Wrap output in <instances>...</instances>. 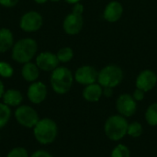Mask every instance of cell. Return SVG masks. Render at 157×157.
<instances>
[{"mask_svg": "<svg viewBox=\"0 0 157 157\" xmlns=\"http://www.w3.org/2000/svg\"><path fill=\"white\" fill-rule=\"evenodd\" d=\"M47 94H48L47 86L44 83L40 81H35L31 83L27 91V97L29 100L35 105H39L42 103L46 99Z\"/></svg>", "mask_w": 157, "mask_h": 157, "instance_id": "11", "label": "cell"}, {"mask_svg": "<svg viewBox=\"0 0 157 157\" xmlns=\"http://www.w3.org/2000/svg\"><path fill=\"white\" fill-rule=\"evenodd\" d=\"M123 14V6L121 2L117 0H112L109 2L104 10L103 17L109 23H115L121 19Z\"/></svg>", "mask_w": 157, "mask_h": 157, "instance_id": "14", "label": "cell"}, {"mask_svg": "<svg viewBox=\"0 0 157 157\" xmlns=\"http://www.w3.org/2000/svg\"><path fill=\"white\" fill-rule=\"evenodd\" d=\"M72 12L75 13V14H77V15H83V12H84V6H83L80 2L75 4L74 6H73Z\"/></svg>", "mask_w": 157, "mask_h": 157, "instance_id": "29", "label": "cell"}, {"mask_svg": "<svg viewBox=\"0 0 157 157\" xmlns=\"http://www.w3.org/2000/svg\"><path fill=\"white\" fill-rule=\"evenodd\" d=\"M123 70L117 64H109L104 66L98 76V83L102 87L115 88L123 81Z\"/></svg>", "mask_w": 157, "mask_h": 157, "instance_id": "5", "label": "cell"}, {"mask_svg": "<svg viewBox=\"0 0 157 157\" xmlns=\"http://www.w3.org/2000/svg\"><path fill=\"white\" fill-rule=\"evenodd\" d=\"M38 44L31 38H24L17 41L12 47L11 57L18 63H26L30 62L36 55Z\"/></svg>", "mask_w": 157, "mask_h": 157, "instance_id": "4", "label": "cell"}, {"mask_svg": "<svg viewBox=\"0 0 157 157\" xmlns=\"http://www.w3.org/2000/svg\"><path fill=\"white\" fill-rule=\"evenodd\" d=\"M65 2H67L68 4H72V5H75L76 3H79L80 0H64Z\"/></svg>", "mask_w": 157, "mask_h": 157, "instance_id": "32", "label": "cell"}, {"mask_svg": "<svg viewBox=\"0 0 157 157\" xmlns=\"http://www.w3.org/2000/svg\"><path fill=\"white\" fill-rule=\"evenodd\" d=\"M36 3H38V4H44V3H46L48 0H34Z\"/></svg>", "mask_w": 157, "mask_h": 157, "instance_id": "33", "label": "cell"}, {"mask_svg": "<svg viewBox=\"0 0 157 157\" xmlns=\"http://www.w3.org/2000/svg\"><path fill=\"white\" fill-rule=\"evenodd\" d=\"M84 26V18L82 15H77L75 13L68 14L63 22V29L64 32L68 35L78 34Z\"/></svg>", "mask_w": 157, "mask_h": 157, "instance_id": "12", "label": "cell"}, {"mask_svg": "<svg viewBox=\"0 0 157 157\" xmlns=\"http://www.w3.org/2000/svg\"><path fill=\"white\" fill-rule=\"evenodd\" d=\"M98 72L92 65H82L74 74L75 81L82 86H88L98 82Z\"/></svg>", "mask_w": 157, "mask_h": 157, "instance_id": "9", "label": "cell"}, {"mask_svg": "<svg viewBox=\"0 0 157 157\" xmlns=\"http://www.w3.org/2000/svg\"><path fill=\"white\" fill-rule=\"evenodd\" d=\"M14 116L17 122L20 126L27 129H33V127L40 121L37 110L29 105H20L17 107Z\"/></svg>", "mask_w": 157, "mask_h": 157, "instance_id": "6", "label": "cell"}, {"mask_svg": "<svg viewBox=\"0 0 157 157\" xmlns=\"http://www.w3.org/2000/svg\"><path fill=\"white\" fill-rule=\"evenodd\" d=\"M143 133H144V126L140 121H135L129 123L127 136L133 138V139H137V138H140Z\"/></svg>", "mask_w": 157, "mask_h": 157, "instance_id": "20", "label": "cell"}, {"mask_svg": "<svg viewBox=\"0 0 157 157\" xmlns=\"http://www.w3.org/2000/svg\"><path fill=\"white\" fill-rule=\"evenodd\" d=\"M157 85L156 73L151 69H145L139 73L135 80V86L147 93L152 91Z\"/></svg>", "mask_w": 157, "mask_h": 157, "instance_id": "10", "label": "cell"}, {"mask_svg": "<svg viewBox=\"0 0 157 157\" xmlns=\"http://www.w3.org/2000/svg\"><path fill=\"white\" fill-rule=\"evenodd\" d=\"M42 16L37 11H29L25 13L19 21V27L25 32L38 31L42 27Z\"/></svg>", "mask_w": 157, "mask_h": 157, "instance_id": "8", "label": "cell"}, {"mask_svg": "<svg viewBox=\"0 0 157 157\" xmlns=\"http://www.w3.org/2000/svg\"><path fill=\"white\" fill-rule=\"evenodd\" d=\"M35 140L41 145L52 144L57 138L59 129L55 121L51 118H42L32 129Z\"/></svg>", "mask_w": 157, "mask_h": 157, "instance_id": "1", "label": "cell"}, {"mask_svg": "<svg viewBox=\"0 0 157 157\" xmlns=\"http://www.w3.org/2000/svg\"><path fill=\"white\" fill-rule=\"evenodd\" d=\"M14 75V69L11 64L6 62H0V76L10 78Z\"/></svg>", "mask_w": 157, "mask_h": 157, "instance_id": "24", "label": "cell"}, {"mask_svg": "<svg viewBox=\"0 0 157 157\" xmlns=\"http://www.w3.org/2000/svg\"><path fill=\"white\" fill-rule=\"evenodd\" d=\"M131 150L130 148L124 144H116L111 152L109 157H131Z\"/></svg>", "mask_w": 157, "mask_h": 157, "instance_id": "22", "label": "cell"}, {"mask_svg": "<svg viewBox=\"0 0 157 157\" xmlns=\"http://www.w3.org/2000/svg\"><path fill=\"white\" fill-rule=\"evenodd\" d=\"M132 98L137 101V102H141L145 98V92H144L143 90L139 89V88H135L134 91L132 94Z\"/></svg>", "mask_w": 157, "mask_h": 157, "instance_id": "26", "label": "cell"}, {"mask_svg": "<svg viewBox=\"0 0 157 157\" xmlns=\"http://www.w3.org/2000/svg\"><path fill=\"white\" fill-rule=\"evenodd\" d=\"M5 86H4V84H3V82H2V80L0 79V98H2V97H3V95H4V93H5Z\"/></svg>", "mask_w": 157, "mask_h": 157, "instance_id": "31", "label": "cell"}, {"mask_svg": "<svg viewBox=\"0 0 157 157\" xmlns=\"http://www.w3.org/2000/svg\"><path fill=\"white\" fill-rule=\"evenodd\" d=\"M56 55L60 63H69L74 57V51L70 47H63L57 52Z\"/></svg>", "mask_w": 157, "mask_h": 157, "instance_id": "23", "label": "cell"}, {"mask_svg": "<svg viewBox=\"0 0 157 157\" xmlns=\"http://www.w3.org/2000/svg\"><path fill=\"white\" fill-rule=\"evenodd\" d=\"M12 115L11 108L5 103H0V130L7 125Z\"/></svg>", "mask_w": 157, "mask_h": 157, "instance_id": "21", "label": "cell"}, {"mask_svg": "<svg viewBox=\"0 0 157 157\" xmlns=\"http://www.w3.org/2000/svg\"><path fill=\"white\" fill-rule=\"evenodd\" d=\"M113 89L111 87H103V97L110 98L113 96Z\"/></svg>", "mask_w": 157, "mask_h": 157, "instance_id": "30", "label": "cell"}, {"mask_svg": "<svg viewBox=\"0 0 157 157\" xmlns=\"http://www.w3.org/2000/svg\"><path fill=\"white\" fill-rule=\"evenodd\" d=\"M2 99H3V103H5L8 107L17 108V107L20 106L23 101V95L17 89L9 88L5 91V93L2 97Z\"/></svg>", "mask_w": 157, "mask_h": 157, "instance_id": "16", "label": "cell"}, {"mask_svg": "<svg viewBox=\"0 0 157 157\" xmlns=\"http://www.w3.org/2000/svg\"><path fill=\"white\" fill-rule=\"evenodd\" d=\"M21 75L23 79L29 83H33L37 81L40 75V69L36 63H26L23 64L21 69Z\"/></svg>", "mask_w": 157, "mask_h": 157, "instance_id": "17", "label": "cell"}, {"mask_svg": "<svg viewBox=\"0 0 157 157\" xmlns=\"http://www.w3.org/2000/svg\"><path fill=\"white\" fill-rule=\"evenodd\" d=\"M128 119L120 115L113 114L107 118L104 123V133L111 142H120L127 136Z\"/></svg>", "mask_w": 157, "mask_h": 157, "instance_id": "2", "label": "cell"}, {"mask_svg": "<svg viewBox=\"0 0 157 157\" xmlns=\"http://www.w3.org/2000/svg\"><path fill=\"white\" fill-rule=\"evenodd\" d=\"M82 97L89 103L98 102L103 97V87L98 82L86 86L82 91Z\"/></svg>", "mask_w": 157, "mask_h": 157, "instance_id": "15", "label": "cell"}, {"mask_svg": "<svg viewBox=\"0 0 157 157\" xmlns=\"http://www.w3.org/2000/svg\"><path fill=\"white\" fill-rule=\"evenodd\" d=\"M144 120L146 123L151 127L157 126V102L150 104L145 112H144Z\"/></svg>", "mask_w": 157, "mask_h": 157, "instance_id": "19", "label": "cell"}, {"mask_svg": "<svg viewBox=\"0 0 157 157\" xmlns=\"http://www.w3.org/2000/svg\"><path fill=\"white\" fill-rule=\"evenodd\" d=\"M59 60L57 55L51 52H43L36 57V64L39 69L45 72H52L59 66Z\"/></svg>", "mask_w": 157, "mask_h": 157, "instance_id": "13", "label": "cell"}, {"mask_svg": "<svg viewBox=\"0 0 157 157\" xmlns=\"http://www.w3.org/2000/svg\"><path fill=\"white\" fill-rule=\"evenodd\" d=\"M14 44V35L9 29H0V53L6 52Z\"/></svg>", "mask_w": 157, "mask_h": 157, "instance_id": "18", "label": "cell"}, {"mask_svg": "<svg viewBox=\"0 0 157 157\" xmlns=\"http://www.w3.org/2000/svg\"><path fill=\"white\" fill-rule=\"evenodd\" d=\"M50 1H52V2H53V3H56V2H60L61 0H50Z\"/></svg>", "mask_w": 157, "mask_h": 157, "instance_id": "34", "label": "cell"}, {"mask_svg": "<svg viewBox=\"0 0 157 157\" xmlns=\"http://www.w3.org/2000/svg\"><path fill=\"white\" fill-rule=\"evenodd\" d=\"M75 81L72 71L65 66H58L51 75L50 82L52 90L58 95H64L68 93Z\"/></svg>", "mask_w": 157, "mask_h": 157, "instance_id": "3", "label": "cell"}, {"mask_svg": "<svg viewBox=\"0 0 157 157\" xmlns=\"http://www.w3.org/2000/svg\"><path fill=\"white\" fill-rule=\"evenodd\" d=\"M19 0H0V5L5 7H13L15 6Z\"/></svg>", "mask_w": 157, "mask_h": 157, "instance_id": "28", "label": "cell"}, {"mask_svg": "<svg viewBox=\"0 0 157 157\" xmlns=\"http://www.w3.org/2000/svg\"><path fill=\"white\" fill-rule=\"evenodd\" d=\"M0 157H1V154H0Z\"/></svg>", "mask_w": 157, "mask_h": 157, "instance_id": "35", "label": "cell"}, {"mask_svg": "<svg viewBox=\"0 0 157 157\" xmlns=\"http://www.w3.org/2000/svg\"><path fill=\"white\" fill-rule=\"evenodd\" d=\"M29 157H53V155L49 153L48 151H45V150H37L35 152H33Z\"/></svg>", "mask_w": 157, "mask_h": 157, "instance_id": "27", "label": "cell"}, {"mask_svg": "<svg viewBox=\"0 0 157 157\" xmlns=\"http://www.w3.org/2000/svg\"><path fill=\"white\" fill-rule=\"evenodd\" d=\"M115 106L118 114L125 117L126 119L133 117L138 109V102L131 94L128 93L121 94L116 99Z\"/></svg>", "mask_w": 157, "mask_h": 157, "instance_id": "7", "label": "cell"}, {"mask_svg": "<svg viewBox=\"0 0 157 157\" xmlns=\"http://www.w3.org/2000/svg\"><path fill=\"white\" fill-rule=\"evenodd\" d=\"M6 157H29V152L26 148L17 146L12 148L6 155Z\"/></svg>", "mask_w": 157, "mask_h": 157, "instance_id": "25", "label": "cell"}]
</instances>
